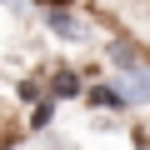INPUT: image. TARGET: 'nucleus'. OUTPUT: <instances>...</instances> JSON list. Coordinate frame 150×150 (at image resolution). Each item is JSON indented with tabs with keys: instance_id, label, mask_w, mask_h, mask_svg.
Masks as SVG:
<instances>
[{
	"instance_id": "nucleus-1",
	"label": "nucleus",
	"mask_w": 150,
	"mask_h": 150,
	"mask_svg": "<svg viewBox=\"0 0 150 150\" xmlns=\"http://www.w3.org/2000/svg\"><path fill=\"white\" fill-rule=\"evenodd\" d=\"M50 25H55L60 35H85V25H80V20H70L65 10H50Z\"/></svg>"
},
{
	"instance_id": "nucleus-2",
	"label": "nucleus",
	"mask_w": 150,
	"mask_h": 150,
	"mask_svg": "<svg viewBox=\"0 0 150 150\" xmlns=\"http://www.w3.org/2000/svg\"><path fill=\"white\" fill-rule=\"evenodd\" d=\"M80 85H75V75L70 70H55V95H75Z\"/></svg>"
},
{
	"instance_id": "nucleus-3",
	"label": "nucleus",
	"mask_w": 150,
	"mask_h": 150,
	"mask_svg": "<svg viewBox=\"0 0 150 150\" xmlns=\"http://www.w3.org/2000/svg\"><path fill=\"white\" fill-rule=\"evenodd\" d=\"M90 100H95V105H120V95H115V90H105V85H100V90H90Z\"/></svg>"
}]
</instances>
